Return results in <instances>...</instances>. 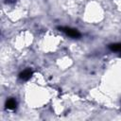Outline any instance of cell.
<instances>
[{"label":"cell","instance_id":"obj_1","mask_svg":"<svg viewBox=\"0 0 121 121\" xmlns=\"http://www.w3.org/2000/svg\"><path fill=\"white\" fill-rule=\"evenodd\" d=\"M60 31L64 32L66 35L72 37V38H78L80 37V33L77 30V29H74V28H71V27H67V26H59L58 27Z\"/></svg>","mask_w":121,"mask_h":121},{"label":"cell","instance_id":"obj_2","mask_svg":"<svg viewBox=\"0 0 121 121\" xmlns=\"http://www.w3.org/2000/svg\"><path fill=\"white\" fill-rule=\"evenodd\" d=\"M32 74H33V72H32L30 69H26V70H24L23 72L20 73L19 78H20L21 79H23V80H28V79L31 78Z\"/></svg>","mask_w":121,"mask_h":121},{"label":"cell","instance_id":"obj_3","mask_svg":"<svg viewBox=\"0 0 121 121\" xmlns=\"http://www.w3.org/2000/svg\"><path fill=\"white\" fill-rule=\"evenodd\" d=\"M16 105H17V103H16L15 99H13V98H9L6 101V108L9 110H14L16 108Z\"/></svg>","mask_w":121,"mask_h":121},{"label":"cell","instance_id":"obj_4","mask_svg":"<svg viewBox=\"0 0 121 121\" xmlns=\"http://www.w3.org/2000/svg\"><path fill=\"white\" fill-rule=\"evenodd\" d=\"M110 49L112 51H116V52H121V43H114V44H111Z\"/></svg>","mask_w":121,"mask_h":121}]
</instances>
